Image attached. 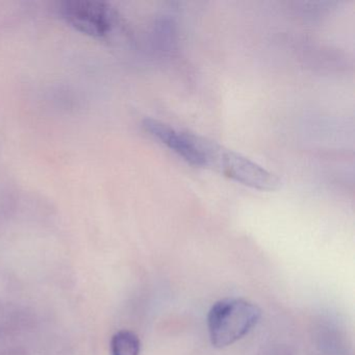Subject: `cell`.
I'll return each mask as SVG.
<instances>
[{
    "label": "cell",
    "instance_id": "obj_1",
    "mask_svg": "<svg viewBox=\"0 0 355 355\" xmlns=\"http://www.w3.org/2000/svg\"><path fill=\"white\" fill-rule=\"evenodd\" d=\"M261 319V309L245 299L226 298L209 309L207 327L211 344L224 348L244 338Z\"/></svg>",
    "mask_w": 355,
    "mask_h": 355
},
{
    "label": "cell",
    "instance_id": "obj_2",
    "mask_svg": "<svg viewBox=\"0 0 355 355\" xmlns=\"http://www.w3.org/2000/svg\"><path fill=\"white\" fill-rule=\"evenodd\" d=\"M205 167L257 190H276L280 184L275 174L259 164L209 140L205 142Z\"/></svg>",
    "mask_w": 355,
    "mask_h": 355
},
{
    "label": "cell",
    "instance_id": "obj_3",
    "mask_svg": "<svg viewBox=\"0 0 355 355\" xmlns=\"http://www.w3.org/2000/svg\"><path fill=\"white\" fill-rule=\"evenodd\" d=\"M143 128L155 140L193 166L205 167V139L172 128L155 119H145Z\"/></svg>",
    "mask_w": 355,
    "mask_h": 355
},
{
    "label": "cell",
    "instance_id": "obj_4",
    "mask_svg": "<svg viewBox=\"0 0 355 355\" xmlns=\"http://www.w3.org/2000/svg\"><path fill=\"white\" fill-rule=\"evenodd\" d=\"M59 12L68 24L85 34L103 37L111 32L113 13L105 3L96 1H65Z\"/></svg>",
    "mask_w": 355,
    "mask_h": 355
},
{
    "label": "cell",
    "instance_id": "obj_5",
    "mask_svg": "<svg viewBox=\"0 0 355 355\" xmlns=\"http://www.w3.org/2000/svg\"><path fill=\"white\" fill-rule=\"evenodd\" d=\"M140 349V338L128 330L117 332L112 338V355H139Z\"/></svg>",
    "mask_w": 355,
    "mask_h": 355
}]
</instances>
